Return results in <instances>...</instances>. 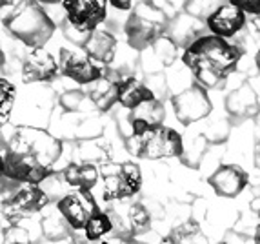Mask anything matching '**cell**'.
<instances>
[{
  "label": "cell",
  "mask_w": 260,
  "mask_h": 244,
  "mask_svg": "<svg viewBox=\"0 0 260 244\" xmlns=\"http://www.w3.org/2000/svg\"><path fill=\"white\" fill-rule=\"evenodd\" d=\"M108 2L113 8L122 9V11H127V9H131V6H133V0H108Z\"/></svg>",
  "instance_id": "cell-34"
},
{
  "label": "cell",
  "mask_w": 260,
  "mask_h": 244,
  "mask_svg": "<svg viewBox=\"0 0 260 244\" xmlns=\"http://www.w3.org/2000/svg\"><path fill=\"white\" fill-rule=\"evenodd\" d=\"M6 62V55H4V49H2V46H0V66H4Z\"/></svg>",
  "instance_id": "cell-41"
},
{
  "label": "cell",
  "mask_w": 260,
  "mask_h": 244,
  "mask_svg": "<svg viewBox=\"0 0 260 244\" xmlns=\"http://www.w3.org/2000/svg\"><path fill=\"white\" fill-rule=\"evenodd\" d=\"M17 101V87L8 79L0 77V128L8 126Z\"/></svg>",
  "instance_id": "cell-28"
},
{
  "label": "cell",
  "mask_w": 260,
  "mask_h": 244,
  "mask_svg": "<svg viewBox=\"0 0 260 244\" xmlns=\"http://www.w3.org/2000/svg\"><path fill=\"white\" fill-rule=\"evenodd\" d=\"M168 26L169 17L160 6H156L151 0L139 2L126 22L127 42L133 49L144 51L160 39Z\"/></svg>",
  "instance_id": "cell-3"
},
{
  "label": "cell",
  "mask_w": 260,
  "mask_h": 244,
  "mask_svg": "<svg viewBox=\"0 0 260 244\" xmlns=\"http://www.w3.org/2000/svg\"><path fill=\"white\" fill-rule=\"evenodd\" d=\"M86 95L78 89H73V92H66L64 95L60 97V106L68 111H78L80 109V104L84 102Z\"/></svg>",
  "instance_id": "cell-32"
},
{
  "label": "cell",
  "mask_w": 260,
  "mask_h": 244,
  "mask_svg": "<svg viewBox=\"0 0 260 244\" xmlns=\"http://www.w3.org/2000/svg\"><path fill=\"white\" fill-rule=\"evenodd\" d=\"M6 149L26 153V155L35 157L44 166L53 168V164L62 155V140L42 128L17 126L8 139Z\"/></svg>",
  "instance_id": "cell-4"
},
{
  "label": "cell",
  "mask_w": 260,
  "mask_h": 244,
  "mask_svg": "<svg viewBox=\"0 0 260 244\" xmlns=\"http://www.w3.org/2000/svg\"><path fill=\"white\" fill-rule=\"evenodd\" d=\"M218 244H231L230 240H222V242H218Z\"/></svg>",
  "instance_id": "cell-44"
},
{
  "label": "cell",
  "mask_w": 260,
  "mask_h": 244,
  "mask_svg": "<svg viewBox=\"0 0 260 244\" xmlns=\"http://www.w3.org/2000/svg\"><path fill=\"white\" fill-rule=\"evenodd\" d=\"M102 244H129L126 239H120V237H111V239H106Z\"/></svg>",
  "instance_id": "cell-35"
},
{
  "label": "cell",
  "mask_w": 260,
  "mask_h": 244,
  "mask_svg": "<svg viewBox=\"0 0 260 244\" xmlns=\"http://www.w3.org/2000/svg\"><path fill=\"white\" fill-rule=\"evenodd\" d=\"M89 86H91V92L87 93L89 101L99 109L106 111L113 104H117V84H115V79H108L104 75L102 79L89 84Z\"/></svg>",
  "instance_id": "cell-24"
},
{
  "label": "cell",
  "mask_w": 260,
  "mask_h": 244,
  "mask_svg": "<svg viewBox=\"0 0 260 244\" xmlns=\"http://www.w3.org/2000/svg\"><path fill=\"white\" fill-rule=\"evenodd\" d=\"M58 70L80 86L96 82L106 75L104 66L93 60L82 48H62L58 53Z\"/></svg>",
  "instance_id": "cell-8"
},
{
  "label": "cell",
  "mask_w": 260,
  "mask_h": 244,
  "mask_svg": "<svg viewBox=\"0 0 260 244\" xmlns=\"http://www.w3.org/2000/svg\"><path fill=\"white\" fill-rule=\"evenodd\" d=\"M178 46L169 39V37H160L148 48V55L144 57V68L146 71H160L168 66H171L177 58Z\"/></svg>",
  "instance_id": "cell-20"
},
{
  "label": "cell",
  "mask_w": 260,
  "mask_h": 244,
  "mask_svg": "<svg viewBox=\"0 0 260 244\" xmlns=\"http://www.w3.org/2000/svg\"><path fill=\"white\" fill-rule=\"evenodd\" d=\"M55 208L58 209V214L64 217V221L70 224L73 231L84 230L87 219L91 217L96 209H100L91 192H78V190L60 197L56 201Z\"/></svg>",
  "instance_id": "cell-12"
},
{
  "label": "cell",
  "mask_w": 260,
  "mask_h": 244,
  "mask_svg": "<svg viewBox=\"0 0 260 244\" xmlns=\"http://www.w3.org/2000/svg\"><path fill=\"white\" fill-rule=\"evenodd\" d=\"M164 117H166L164 104L158 99H153V101L142 102V104L137 106L135 109H129L127 122H129L131 126V133L133 135H140L146 130L162 126Z\"/></svg>",
  "instance_id": "cell-16"
},
{
  "label": "cell",
  "mask_w": 260,
  "mask_h": 244,
  "mask_svg": "<svg viewBox=\"0 0 260 244\" xmlns=\"http://www.w3.org/2000/svg\"><path fill=\"white\" fill-rule=\"evenodd\" d=\"M171 240H173V244H209L195 223H187L180 226L171 235Z\"/></svg>",
  "instance_id": "cell-30"
},
{
  "label": "cell",
  "mask_w": 260,
  "mask_h": 244,
  "mask_svg": "<svg viewBox=\"0 0 260 244\" xmlns=\"http://www.w3.org/2000/svg\"><path fill=\"white\" fill-rule=\"evenodd\" d=\"M246 13L242 9L237 8L235 4H231L230 0H225L224 4L218 6L211 15L204 20V24L208 26V29L211 31V35L220 37V39H231L239 31L244 29L246 26Z\"/></svg>",
  "instance_id": "cell-13"
},
{
  "label": "cell",
  "mask_w": 260,
  "mask_h": 244,
  "mask_svg": "<svg viewBox=\"0 0 260 244\" xmlns=\"http://www.w3.org/2000/svg\"><path fill=\"white\" fill-rule=\"evenodd\" d=\"M240 57L242 49L237 44L215 35H202L186 48L182 62L195 75L199 86L217 89L235 71Z\"/></svg>",
  "instance_id": "cell-1"
},
{
  "label": "cell",
  "mask_w": 260,
  "mask_h": 244,
  "mask_svg": "<svg viewBox=\"0 0 260 244\" xmlns=\"http://www.w3.org/2000/svg\"><path fill=\"white\" fill-rule=\"evenodd\" d=\"M58 73V60L44 48L29 49L22 62V80L26 84L48 82Z\"/></svg>",
  "instance_id": "cell-14"
},
{
  "label": "cell",
  "mask_w": 260,
  "mask_h": 244,
  "mask_svg": "<svg viewBox=\"0 0 260 244\" xmlns=\"http://www.w3.org/2000/svg\"><path fill=\"white\" fill-rule=\"evenodd\" d=\"M73 155H77L78 164H95V162H100L104 164L108 162V148L100 140H84V142L78 144V148L73 151Z\"/></svg>",
  "instance_id": "cell-26"
},
{
  "label": "cell",
  "mask_w": 260,
  "mask_h": 244,
  "mask_svg": "<svg viewBox=\"0 0 260 244\" xmlns=\"http://www.w3.org/2000/svg\"><path fill=\"white\" fill-rule=\"evenodd\" d=\"M51 199L44 192L40 184H20L8 204L0 206V214L9 221V224L20 223L27 215L40 214L48 208Z\"/></svg>",
  "instance_id": "cell-7"
},
{
  "label": "cell",
  "mask_w": 260,
  "mask_h": 244,
  "mask_svg": "<svg viewBox=\"0 0 260 244\" xmlns=\"http://www.w3.org/2000/svg\"><path fill=\"white\" fill-rule=\"evenodd\" d=\"M202 29H204V20H199V18L184 13L169 22L166 31H169V39L173 40L177 46H189L202 37L200 35Z\"/></svg>",
  "instance_id": "cell-19"
},
{
  "label": "cell",
  "mask_w": 260,
  "mask_h": 244,
  "mask_svg": "<svg viewBox=\"0 0 260 244\" xmlns=\"http://www.w3.org/2000/svg\"><path fill=\"white\" fill-rule=\"evenodd\" d=\"M171 106H173L175 117L184 126H189L193 122L206 118L213 109L208 92L199 84H193L171 97Z\"/></svg>",
  "instance_id": "cell-9"
},
{
  "label": "cell",
  "mask_w": 260,
  "mask_h": 244,
  "mask_svg": "<svg viewBox=\"0 0 260 244\" xmlns=\"http://www.w3.org/2000/svg\"><path fill=\"white\" fill-rule=\"evenodd\" d=\"M82 49L93 58V60L99 62L100 66H108L115 60L117 39H115V35H111L109 31L95 29L89 33V37H87Z\"/></svg>",
  "instance_id": "cell-18"
},
{
  "label": "cell",
  "mask_w": 260,
  "mask_h": 244,
  "mask_svg": "<svg viewBox=\"0 0 260 244\" xmlns=\"http://www.w3.org/2000/svg\"><path fill=\"white\" fill-rule=\"evenodd\" d=\"M104 201H124L137 195L142 188V171L135 162H104L99 170Z\"/></svg>",
  "instance_id": "cell-6"
},
{
  "label": "cell",
  "mask_w": 260,
  "mask_h": 244,
  "mask_svg": "<svg viewBox=\"0 0 260 244\" xmlns=\"http://www.w3.org/2000/svg\"><path fill=\"white\" fill-rule=\"evenodd\" d=\"M100 175L95 164H78L71 162L62 171V180L70 188H75L78 192H91L99 182Z\"/></svg>",
  "instance_id": "cell-21"
},
{
  "label": "cell",
  "mask_w": 260,
  "mask_h": 244,
  "mask_svg": "<svg viewBox=\"0 0 260 244\" xmlns=\"http://www.w3.org/2000/svg\"><path fill=\"white\" fill-rule=\"evenodd\" d=\"M13 0H0V8H4V6H8V4H11Z\"/></svg>",
  "instance_id": "cell-42"
},
{
  "label": "cell",
  "mask_w": 260,
  "mask_h": 244,
  "mask_svg": "<svg viewBox=\"0 0 260 244\" xmlns=\"http://www.w3.org/2000/svg\"><path fill=\"white\" fill-rule=\"evenodd\" d=\"M24 221V219H22ZM15 223L8 224L2 230V244H37V239L31 235V231L27 230L24 224Z\"/></svg>",
  "instance_id": "cell-29"
},
{
  "label": "cell",
  "mask_w": 260,
  "mask_h": 244,
  "mask_svg": "<svg viewBox=\"0 0 260 244\" xmlns=\"http://www.w3.org/2000/svg\"><path fill=\"white\" fill-rule=\"evenodd\" d=\"M39 226L44 239L48 240V242H62V240L70 239L71 233H73L70 224L66 223L64 217L58 214V209L55 206L42 209V217L39 221Z\"/></svg>",
  "instance_id": "cell-22"
},
{
  "label": "cell",
  "mask_w": 260,
  "mask_h": 244,
  "mask_svg": "<svg viewBox=\"0 0 260 244\" xmlns=\"http://www.w3.org/2000/svg\"><path fill=\"white\" fill-rule=\"evenodd\" d=\"M230 2L242 9L246 15H260V0H230Z\"/></svg>",
  "instance_id": "cell-33"
},
{
  "label": "cell",
  "mask_w": 260,
  "mask_h": 244,
  "mask_svg": "<svg viewBox=\"0 0 260 244\" xmlns=\"http://www.w3.org/2000/svg\"><path fill=\"white\" fill-rule=\"evenodd\" d=\"M73 244H89V240H86V237H75Z\"/></svg>",
  "instance_id": "cell-38"
},
{
  "label": "cell",
  "mask_w": 260,
  "mask_h": 244,
  "mask_svg": "<svg viewBox=\"0 0 260 244\" xmlns=\"http://www.w3.org/2000/svg\"><path fill=\"white\" fill-rule=\"evenodd\" d=\"M129 244H139V242H129Z\"/></svg>",
  "instance_id": "cell-45"
},
{
  "label": "cell",
  "mask_w": 260,
  "mask_h": 244,
  "mask_svg": "<svg viewBox=\"0 0 260 244\" xmlns=\"http://www.w3.org/2000/svg\"><path fill=\"white\" fill-rule=\"evenodd\" d=\"M224 2L225 0H186V13L199 20H206Z\"/></svg>",
  "instance_id": "cell-31"
},
{
  "label": "cell",
  "mask_w": 260,
  "mask_h": 244,
  "mask_svg": "<svg viewBox=\"0 0 260 244\" xmlns=\"http://www.w3.org/2000/svg\"><path fill=\"white\" fill-rule=\"evenodd\" d=\"M53 175V170L39 162L35 157L6 149L4 177L17 180L18 184H42Z\"/></svg>",
  "instance_id": "cell-10"
},
{
  "label": "cell",
  "mask_w": 260,
  "mask_h": 244,
  "mask_svg": "<svg viewBox=\"0 0 260 244\" xmlns=\"http://www.w3.org/2000/svg\"><path fill=\"white\" fill-rule=\"evenodd\" d=\"M253 244H260V224L256 226L255 235H253Z\"/></svg>",
  "instance_id": "cell-37"
},
{
  "label": "cell",
  "mask_w": 260,
  "mask_h": 244,
  "mask_svg": "<svg viewBox=\"0 0 260 244\" xmlns=\"http://www.w3.org/2000/svg\"><path fill=\"white\" fill-rule=\"evenodd\" d=\"M151 226V215L148 208L142 206L140 202L129 204L127 208V228H129L131 235H142Z\"/></svg>",
  "instance_id": "cell-27"
},
{
  "label": "cell",
  "mask_w": 260,
  "mask_h": 244,
  "mask_svg": "<svg viewBox=\"0 0 260 244\" xmlns=\"http://www.w3.org/2000/svg\"><path fill=\"white\" fill-rule=\"evenodd\" d=\"M208 182L217 195L231 199L244 192V188L249 182V177H247L246 170H242L239 164H222L209 177Z\"/></svg>",
  "instance_id": "cell-15"
},
{
  "label": "cell",
  "mask_w": 260,
  "mask_h": 244,
  "mask_svg": "<svg viewBox=\"0 0 260 244\" xmlns=\"http://www.w3.org/2000/svg\"><path fill=\"white\" fill-rule=\"evenodd\" d=\"M4 175V153L0 151V177Z\"/></svg>",
  "instance_id": "cell-39"
},
{
  "label": "cell",
  "mask_w": 260,
  "mask_h": 244,
  "mask_svg": "<svg viewBox=\"0 0 260 244\" xmlns=\"http://www.w3.org/2000/svg\"><path fill=\"white\" fill-rule=\"evenodd\" d=\"M129 153L140 159L158 161V159H173L182 157L184 140L182 135L171 128L158 126L146 130L140 135H131L127 139Z\"/></svg>",
  "instance_id": "cell-5"
},
{
  "label": "cell",
  "mask_w": 260,
  "mask_h": 244,
  "mask_svg": "<svg viewBox=\"0 0 260 244\" xmlns=\"http://www.w3.org/2000/svg\"><path fill=\"white\" fill-rule=\"evenodd\" d=\"M255 62H256V68H258V71H260V51L256 53V57H255Z\"/></svg>",
  "instance_id": "cell-43"
},
{
  "label": "cell",
  "mask_w": 260,
  "mask_h": 244,
  "mask_svg": "<svg viewBox=\"0 0 260 244\" xmlns=\"http://www.w3.org/2000/svg\"><path fill=\"white\" fill-rule=\"evenodd\" d=\"M62 8L66 11V20L75 29L89 35L106 20L108 0H62Z\"/></svg>",
  "instance_id": "cell-11"
},
{
  "label": "cell",
  "mask_w": 260,
  "mask_h": 244,
  "mask_svg": "<svg viewBox=\"0 0 260 244\" xmlns=\"http://www.w3.org/2000/svg\"><path fill=\"white\" fill-rule=\"evenodd\" d=\"M9 35L20 40L29 49L44 48L55 33V22L51 20L42 4L37 0H20L2 20Z\"/></svg>",
  "instance_id": "cell-2"
},
{
  "label": "cell",
  "mask_w": 260,
  "mask_h": 244,
  "mask_svg": "<svg viewBox=\"0 0 260 244\" xmlns=\"http://www.w3.org/2000/svg\"><path fill=\"white\" fill-rule=\"evenodd\" d=\"M228 111L233 117L246 118L249 115H255L256 109H258V101H256V95L249 86H242L239 89H235L230 97H228Z\"/></svg>",
  "instance_id": "cell-23"
},
{
  "label": "cell",
  "mask_w": 260,
  "mask_h": 244,
  "mask_svg": "<svg viewBox=\"0 0 260 244\" xmlns=\"http://www.w3.org/2000/svg\"><path fill=\"white\" fill-rule=\"evenodd\" d=\"M84 237L89 242H96L102 237H106L108 233L113 231V219L109 215V211H102V209H96L91 217L87 219L86 226H84Z\"/></svg>",
  "instance_id": "cell-25"
},
{
  "label": "cell",
  "mask_w": 260,
  "mask_h": 244,
  "mask_svg": "<svg viewBox=\"0 0 260 244\" xmlns=\"http://www.w3.org/2000/svg\"><path fill=\"white\" fill-rule=\"evenodd\" d=\"M39 4H56V2H62V0H37Z\"/></svg>",
  "instance_id": "cell-40"
},
{
  "label": "cell",
  "mask_w": 260,
  "mask_h": 244,
  "mask_svg": "<svg viewBox=\"0 0 260 244\" xmlns=\"http://www.w3.org/2000/svg\"><path fill=\"white\" fill-rule=\"evenodd\" d=\"M115 84H117V102L126 109H135L142 102L156 99L151 87L140 82L139 79L131 77V75L118 77V79H115Z\"/></svg>",
  "instance_id": "cell-17"
},
{
  "label": "cell",
  "mask_w": 260,
  "mask_h": 244,
  "mask_svg": "<svg viewBox=\"0 0 260 244\" xmlns=\"http://www.w3.org/2000/svg\"><path fill=\"white\" fill-rule=\"evenodd\" d=\"M255 166L260 168V140L256 142V148H255Z\"/></svg>",
  "instance_id": "cell-36"
}]
</instances>
